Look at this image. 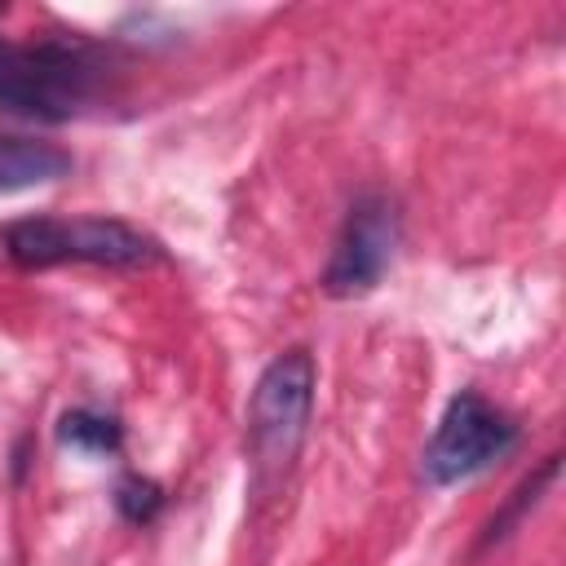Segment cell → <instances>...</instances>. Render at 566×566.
I'll return each mask as SVG.
<instances>
[{"label":"cell","mask_w":566,"mask_h":566,"mask_svg":"<svg viewBox=\"0 0 566 566\" xmlns=\"http://www.w3.org/2000/svg\"><path fill=\"white\" fill-rule=\"evenodd\" d=\"M513 442H517L513 420L500 407H491L482 394L464 389L447 402V411L424 447V473H429V482L451 486L460 478L482 473L491 460L513 451Z\"/></svg>","instance_id":"277c9868"},{"label":"cell","mask_w":566,"mask_h":566,"mask_svg":"<svg viewBox=\"0 0 566 566\" xmlns=\"http://www.w3.org/2000/svg\"><path fill=\"white\" fill-rule=\"evenodd\" d=\"M553 478H557V455H548V460H544V469H539L535 478H526V482L513 491V500H509V504H504V509H500V513L486 522V535H482V544H495V539H504V535H509V526H513V522H517V517H522V513H526V509L539 500V491H544Z\"/></svg>","instance_id":"ba28073f"},{"label":"cell","mask_w":566,"mask_h":566,"mask_svg":"<svg viewBox=\"0 0 566 566\" xmlns=\"http://www.w3.org/2000/svg\"><path fill=\"white\" fill-rule=\"evenodd\" d=\"M71 155L53 142H35V137H0V195L13 190H31L44 181H57L71 172Z\"/></svg>","instance_id":"8992f818"},{"label":"cell","mask_w":566,"mask_h":566,"mask_svg":"<svg viewBox=\"0 0 566 566\" xmlns=\"http://www.w3.org/2000/svg\"><path fill=\"white\" fill-rule=\"evenodd\" d=\"M111 62L84 40H0V111L62 124L106 97Z\"/></svg>","instance_id":"6da1fadb"},{"label":"cell","mask_w":566,"mask_h":566,"mask_svg":"<svg viewBox=\"0 0 566 566\" xmlns=\"http://www.w3.org/2000/svg\"><path fill=\"white\" fill-rule=\"evenodd\" d=\"M314 380L318 371L310 349H287L261 371L248 402V447L261 478L283 473L301 455L310 411H314Z\"/></svg>","instance_id":"3957f363"},{"label":"cell","mask_w":566,"mask_h":566,"mask_svg":"<svg viewBox=\"0 0 566 566\" xmlns=\"http://www.w3.org/2000/svg\"><path fill=\"white\" fill-rule=\"evenodd\" d=\"M0 243L13 265L22 270H49L62 261H88L111 270H146L164 261V248L115 217H22L0 230Z\"/></svg>","instance_id":"7a4b0ae2"},{"label":"cell","mask_w":566,"mask_h":566,"mask_svg":"<svg viewBox=\"0 0 566 566\" xmlns=\"http://www.w3.org/2000/svg\"><path fill=\"white\" fill-rule=\"evenodd\" d=\"M115 509H119L124 522L142 526V522H150V517L164 509V491H159V482L133 473V478H124V482L115 486Z\"/></svg>","instance_id":"9c48e42d"},{"label":"cell","mask_w":566,"mask_h":566,"mask_svg":"<svg viewBox=\"0 0 566 566\" xmlns=\"http://www.w3.org/2000/svg\"><path fill=\"white\" fill-rule=\"evenodd\" d=\"M119 438H124L119 424L102 411H88V407H75L57 420V442L71 451H84V455H115Z\"/></svg>","instance_id":"52a82bcc"},{"label":"cell","mask_w":566,"mask_h":566,"mask_svg":"<svg viewBox=\"0 0 566 566\" xmlns=\"http://www.w3.org/2000/svg\"><path fill=\"white\" fill-rule=\"evenodd\" d=\"M398 248V212L385 195H363L354 199L345 230L332 248V261L323 270V287L332 296H363L380 283Z\"/></svg>","instance_id":"5b68a950"}]
</instances>
